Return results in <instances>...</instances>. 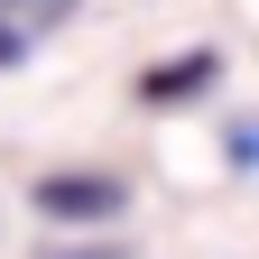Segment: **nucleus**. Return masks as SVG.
<instances>
[{
    "instance_id": "423d86ee",
    "label": "nucleus",
    "mask_w": 259,
    "mask_h": 259,
    "mask_svg": "<svg viewBox=\"0 0 259 259\" xmlns=\"http://www.w3.org/2000/svg\"><path fill=\"white\" fill-rule=\"evenodd\" d=\"M56 259H120V250H56Z\"/></svg>"
},
{
    "instance_id": "39448f33",
    "label": "nucleus",
    "mask_w": 259,
    "mask_h": 259,
    "mask_svg": "<svg viewBox=\"0 0 259 259\" xmlns=\"http://www.w3.org/2000/svg\"><path fill=\"white\" fill-rule=\"evenodd\" d=\"M0 10H19V19H28V10H37V19H65V0H0Z\"/></svg>"
},
{
    "instance_id": "f03ea898",
    "label": "nucleus",
    "mask_w": 259,
    "mask_h": 259,
    "mask_svg": "<svg viewBox=\"0 0 259 259\" xmlns=\"http://www.w3.org/2000/svg\"><path fill=\"white\" fill-rule=\"evenodd\" d=\"M213 83H222V56H213V47H185V56H167V65L139 74V102H148V111H176V102H204Z\"/></svg>"
},
{
    "instance_id": "20e7f679",
    "label": "nucleus",
    "mask_w": 259,
    "mask_h": 259,
    "mask_svg": "<svg viewBox=\"0 0 259 259\" xmlns=\"http://www.w3.org/2000/svg\"><path fill=\"white\" fill-rule=\"evenodd\" d=\"M19 56H28V37H19V28H10V19H0V74H10V65H19Z\"/></svg>"
},
{
    "instance_id": "7ed1b4c3",
    "label": "nucleus",
    "mask_w": 259,
    "mask_h": 259,
    "mask_svg": "<svg viewBox=\"0 0 259 259\" xmlns=\"http://www.w3.org/2000/svg\"><path fill=\"white\" fill-rule=\"evenodd\" d=\"M222 157H232V167H250V157H259V130H250V120H232V130H222Z\"/></svg>"
},
{
    "instance_id": "f257e3e1",
    "label": "nucleus",
    "mask_w": 259,
    "mask_h": 259,
    "mask_svg": "<svg viewBox=\"0 0 259 259\" xmlns=\"http://www.w3.org/2000/svg\"><path fill=\"white\" fill-rule=\"evenodd\" d=\"M28 204H37L47 222H111V213H130V185L102 176V167H65V176L28 185Z\"/></svg>"
}]
</instances>
